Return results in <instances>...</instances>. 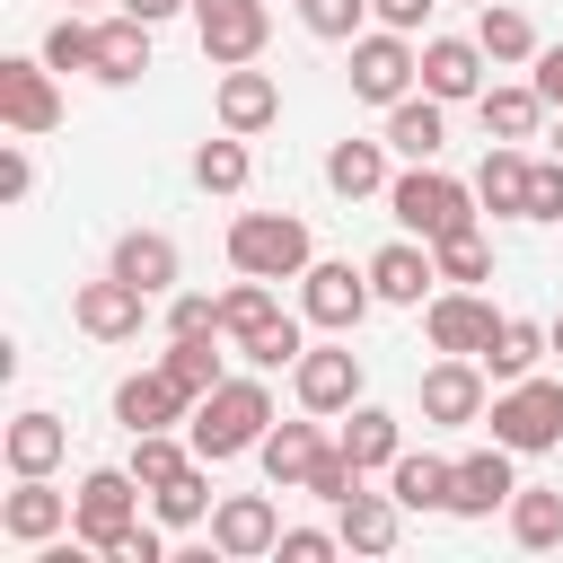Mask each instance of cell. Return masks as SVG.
<instances>
[{
  "label": "cell",
  "instance_id": "obj_1",
  "mask_svg": "<svg viewBox=\"0 0 563 563\" xmlns=\"http://www.w3.org/2000/svg\"><path fill=\"white\" fill-rule=\"evenodd\" d=\"M264 431H273V387H264V369H238V378H220V387L194 405V422H185V440H194V457H202V466H229V457H246Z\"/></svg>",
  "mask_w": 563,
  "mask_h": 563
},
{
  "label": "cell",
  "instance_id": "obj_2",
  "mask_svg": "<svg viewBox=\"0 0 563 563\" xmlns=\"http://www.w3.org/2000/svg\"><path fill=\"white\" fill-rule=\"evenodd\" d=\"M387 211H396V229L405 238H449V229H475V185H457V176H440L431 158H405V176H387Z\"/></svg>",
  "mask_w": 563,
  "mask_h": 563
},
{
  "label": "cell",
  "instance_id": "obj_3",
  "mask_svg": "<svg viewBox=\"0 0 563 563\" xmlns=\"http://www.w3.org/2000/svg\"><path fill=\"white\" fill-rule=\"evenodd\" d=\"M229 264L238 273H264V282H299L317 264V238L299 211H238L229 220Z\"/></svg>",
  "mask_w": 563,
  "mask_h": 563
},
{
  "label": "cell",
  "instance_id": "obj_4",
  "mask_svg": "<svg viewBox=\"0 0 563 563\" xmlns=\"http://www.w3.org/2000/svg\"><path fill=\"white\" fill-rule=\"evenodd\" d=\"M141 475L132 466H88L79 475V493H70V537L88 545V554H114L132 528H141Z\"/></svg>",
  "mask_w": 563,
  "mask_h": 563
},
{
  "label": "cell",
  "instance_id": "obj_5",
  "mask_svg": "<svg viewBox=\"0 0 563 563\" xmlns=\"http://www.w3.org/2000/svg\"><path fill=\"white\" fill-rule=\"evenodd\" d=\"M484 422H493V440H501V449H519V457L554 449V440H563V378H537V369H528V378L493 387Z\"/></svg>",
  "mask_w": 563,
  "mask_h": 563
},
{
  "label": "cell",
  "instance_id": "obj_6",
  "mask_svg": "<svg viewBox=\"0 0 563 563\" xmlns=\"http://www.w3.org/2000/svg\"><path fill=\"white\" fill-rule=\"evenodd\" d=\"M413 79H422V44L405 26H361L352 35V97L361 106H396V97H413Z\"/></svg>",
  "mask_w": 563,
  "mask_h": 563
},
{
  "label": "cell",
  "instance_id": "obj_7",
  "mask_svg": "<svg viewBox=\"0 0 563 563\" xmlns=\"http://www.w3.org/2000/svg\"><path fill=\"white\" fill-rule=\"evenodd\" d=\"M369 308H378V290H369V264L317 255V264L299 273V317H308V325H325V334H352Z\"/></svg>",
  "mask_w": 563,
  "mask_h": 563
},
{
  "label": "cell",
  "instance_id": "obj_8",
  "mask_svg": "<svg viewBox=\"0 0 563 563\" xmlns=\"http://www.w3.org/2000/svg\"><path fill=\"white\" fill-rule=\"evenodd\" d=\"M70 325H79L88 343H132V334L150 325V290H141V282H123V273L106 264L97 282H79V290H70Z\"/></svg>",
  "mask_w": 563,
  "mask_h": 563
},
{
  "label": "cell",
  "instance_id": "obj_9",
  "mask_svg": "<svg viewBox=\"0 0 563 563\" xmlns=\"http://www.w3.org/2000/svg\"><path fill=\"white\" fill-rule=\"evenodd\" d=\"M413 396H422V422H484V405H493V369H484L475 352H440V361L413 378Z\"/></svg>",
  "mask_w": 563,
  "mask_h": 563
},
{
  "label": "cell",
  "instance_id": "obj_10",
  "mask_svg": "<svg viewBox=\"0 0 563 563\" xmlns=\"http://www.w3.org/2000/svg\"><path fill=\"white\" fill-rule=\"evenodd\" d=\"M194 405H202V396H194L167 361L114 378V422H123V431H176V422H194Z\"/></svg>",
  "mask_w": 563,
  "mask_h": 563
},
{
  "label": "cell",
  "instance_id": "obj_11",
  "mask_svg": "<svg viewBox=\"0 0 563 563\" xmlns=\"http://www.w3.org/2000/svg\"><path fill=\"white\" fill-rule=\"evenodd\" d=\"M0 123L26 132V141L62 123V88H53V62L44 53H0Z\"/></svg>",
  "mask_w": 563,
  "mask_h": 563
},
{
  "label": "cell",
  "instance_id": "obj_12",
  "mask_svg": "<svg viewBox=\"0 0 563 563\" xmlns=\"http://www.w3.org/2000/svg\"><path fill=\"white\" fill-rule=\"evenodd\" d=\"M493 325H501V308H493L475 282H449V290L422 299V334H431V352H475V361H484Z\"/></svg>",
  "mask_w": 563,
  "mask_h": 563
},
{
  "label": "cell",
  "instance_id": "obj_13",
  "mask_svg": "<svg viewBox=\"0 0 563 563\" xmlns=\"http://www.w3.org/2000/svg\"><path fill=\"white\" fill-rule=\"evenodd\" d=\"M290 396L308 405V413H352L361 405V352L334 334V343H308L299 361H290Z\"/></svg>",
  "mask_w": 563,
  "mask_h": 563
},
{
  "label": "cell",
  "instance_id": "obj_14",
  "mask_svg": "<svg viewBox=\"0 0 563 563\" xmlns=\"http://www.w3.org/2000/svg\"><path fill=\"white\" fill-rule=\"evenodd\" d=\"M194 35H202V53L229 70V62H255V53H264L273 9H264V0H194Z\"/></svg>",
  "mask_w": 563,
  "mask_h": 563
},
{
  "label": "cell",
  "instance_id": "obj_15",
  "mask_svg": "<svg viewBox=\"0 0 563 563\" xmlns=\"http://www.w3.org/2000/svg\"><path fill=\"white\" fill-rule=\"evenodd\" d=\"M211 114H220V132H264V123H282V79L273 70H255V62H229L220 70V88H211Z\"/></svg>",
  "mask_w": 563,
  "mask_h": 563
},
{
  "label": "cell",
  "instance_id": "obj_16",
  "mask_svg": "<svg viewBox=\"0 0 563 563\" xmlns=\"http://www.w3.org/2000/svg\"><path fill=\"white\" fill-rule=\"evenodd\" d=\"M273 545H282V519H273L264 493H220V501H211V554L255 563V554H273Z\"/></svg>",
  "mask_w": 563,
  "mask_h": 563
},
{
  "label": "cell",
  "instance_id": "obj_17",
  "mask_svg": "<svg viewBox=\"0 0 563 563\" xmlns=\"http://www.w3.org/2000/svg\"><path fill=\"white\" fill-rule=\"evenodd\" d=\"M431 282H440L431 238H387V246L369 255V290H378L387 308H422V299H431Z\"/></svg>",
  "mask_w": 563,
  "mask_h": 563
},
{
  "label": "cell",
  "instance_id": "obj_18",
  "mask_svg": "<svg viewBox=\"0 0 563 563\" xmlns=\"http://www.w3.org/2000/svg\"><path fill=\"white\" fill-rule=\"evenodd\" d=\"M510 457H519V449H501V440H493V449H466V457H457V484H449V510H457V519H493V510H510V493H519Z\"/></svg>",
  "mask_w": 563,
  "mask_h": 563
},
{
  "label": "cell",
  "instance_id": "obj_19",
  "mask_svg": "<svg viewBox=\"0 0 563 563\" xmlns=\"http://www.w3.org/2000/svg\"><path fill=\"white\" fill-rule=\"evenodd\" d=\"M325 449H334V440H325V413H308V405H299V422H273V431L255 440V457H264V475H273L282 493L308 484V466H317Z\"/></svg>",
  "mask_w": 563,
  "mask_h": 563
},
{
  "label": "cell",
  "instance_id": "obj_20",
  "mask_svg": "<svg viewBox=\"0 0 563 563\" xmlns=\"http://www.w3.org/2000/svg\"><path fill=\"white\" fill-rule=\"evenodd\" d=\"M484 44L475 35H431L422 44V88L440 97V106H457V97H484Z\"/></svg>",
  "mask_w": 563,
  "mask_h": 563
},
{
  "label": "cell",
  "instance_id": "obj_21",
  "mask_svg": "<svg viewBox=\"0 0 563 563\" xmlns=\"http://www.w3.org/2000/svg\"><path fill=\"white\" fill-rule=\"evenodd\" d=\"M334 528H343V545H352V554H396V537H405V501H396V493H361V484H352V493L334 501Z\"/></svg>",
  "mask_w": 563,
  "mask_h": 563
},
{
  "label": "cell",
  "instance_id": "obj_22",
  "mask_svg": "<svg viewBox=\"0 0 563 563\" xmlns=\"http://www.w3.org/2000/svg\"><path fill=\"white\" fill-rule=\"evenodd\" d=\"M62 449H70V431H62V413H44V405L9 413V431H0L9 475H53V466H62Z\"/></svg>",
  "mask_w": 563,
  "mask_h": 563
},
{
  "label": "cell",
  "instance_id": "obj_23",
  "mask_svg": "<svg viewBox=\"0 0 563 563\" xmlns=\"http://www.w3.org/2000/svg\"><path fill=\"white\" fill-rule=\"evenodd\" d=\"M62 528H70V493H53L44 475H18V493L0 501V537L44 545V537H62Z\"/></svg>",
  "mask_w": 563,
  "mask_h": 563
},
{
  "label": "cell",
  "instance_id": "obj_24",
  "mask_svg": "<svg viewBox=\"0 0 563 563\" xmlns=\"http://www.w3.org/2000/svg\"><path fill=\"white\" fill-rule=\"evenodd\" d=\"M475 114H484V141H528L554 106H545V88H537V79H501V88H484V97H475Z\"/></svg>",
  "mask_w": 563,
  "mask_h": 563
},
{
  "label": "cell",
  "instance_id": "obj_25",
  "mask_svg": "<svg viewBox=\"0 0 563 563\" xmlns=\"http://www.w3.org/2000/svg\"><path fill=\"white\" fill-rule=\"evenodd\" d=\"M440 141H449V106L431 88H413V97L387 106V150L396 158H440Z\"/></svg>",
  "mask_w": 563,
  "mask_h": 563
},
{
  "label": "cell",
  "instance_id": "obj_26",
  "mask_svg": "<svg viewBox=\"0 0 563 563\" xmlns=\"http://www.w3.org/2000/svg\"><path fill=\"white\" fill-rule=\"evenodd\" d=\"M528 167H537V158H528L519 141H493L484 167H475V202L501 211V220H528Z\"/></svg>",
  "mask_w": 563,
  "mask_h": 563
},
{
  "label": "cell",
  "instance_id": "obj_27",
  "mask_svg": "<svg viewBox=\"0 0 563 563\" xmlns=\"http://www.w3.org/2000/svg\"><path fill=\"white\" fill-rule=\"evenodd\" d=\"M334 440L352 449V466H361V475H387V466H396V449H405V422H396L387 405H369V396H361V405L343 413V431H334Z\"/></svg>",
  "mask_w": 563,
  "mask_h": 563
},
{
  "label": "cell",
  "instance_id": "obj_28",
  "mask_svg": "<svg viewBox=\"0 0 563 563\" xmlns=\"http://www.w3.org/2000/svg\"><path fill=\"white\" fill-rule=\"evenodd\" d=\"M449 484H457V457H440V449H396V466H387V493L405 510H449Z\"/></svg>",
  "mask_w": 563,
  "mask_h": 563
},
{
  "label": "cell",
  "instance_id": "obj_29",
  "mask_svg": "<svg viewBox=\"0 0 563 563\" xmlns=\"http://www.w3.org/2000/svg\"><path fill=\"white\" fill-rule=\"evenodd\" d=\"M150 70V18H132V9H114V18H97V79H114V88H132Z\"/></svg>",
  "mask_w": 563,
  "mask_h": 563
},
{
  "label": "cell",
  "instance_id": "obj_30",
  "mask_svg": "<svg viewBox=\"0 0 563 563\" xmlns=\"http://www.w3.org/2000/svg\"><path fill=\"white\" fill-rule=\"evenodd\" d=\"M106 264H114V273H123V282H141V290H150V299H158V290H167V282H176V264H185V255H176V238H167V229H123V238H114V255H106Z\"/></svg>",
  "mask_w": 563,
  "mask_h": 563
},
{
  "label": "cell",
  "instance_id": "obj_31",
  "mask_svg": "<svg viewBox=\"0 0 563 563\" xmlns=\"http://www.w3.org/2000/svg\"><path fill=\"white\" fill-rule=\"evenodd\" d=\"M325 185H334L343 202L387 194V132H378V141H361V132H352V141H334V150H325Z\"/></svg>",
  "mask_w": 563,
  "mask_h": 563
},
{
  "label": "cell",
  "instance_id": "obj_32",
  "mask_svg": "<svg viewBox=\"0 0 563 563\" xmlns=\"http://www.w3.org/2000/svg\"><path fill=\"white\" fill-rule=\"evenodd\" d=\"M545 352H554V334H545L537 317H501L493 343H484V369H493V387H510V378H528Z\"/></svg>",
  "mask_w": 563,
  "mask_h": 563
},
{
  "label": "cell",
  "instance_id": "obj_33",
  "mask_svg": "<svg viewBox=\"0 0 563 563\" xmlns=\"http://www.w3.org/2000/svg\"><path fill=\"white\" fill-rule=\"evenodd\" d=\"M246 176H255L246 132H211V141L194 150V185H202V194H246Z\"/></svg>",
  "mask_w": 563,
  "mask_h": 563
},
{
  "label": "cell",
  "instance_id": "obj_34",
  "mask_svg": "<svg viewBox=\"0 0 563 563\" xmlns=\"http://www.w3.org/2000/svg\"><path fill=\"white\" fill-rule=\"evenodd\" d=\"M299 352H308V317H290V308H282L273 325L238 334V361H246V369H264V378H273V369H290Z\"/></svg>",
  "mask_w": 563,
  "mask_h": 563
},
{
  "label": "cell",
  "instance_id": "obj_35",
  "mask_svg": "<svg viewBox=\"0 0 563 563\" xmlns=\"http://www.w3.org/2000/svg\"><path fill=\"white\" fill-rule=\"evenodd\" d=\"M475 44H484L493 62H537V26H528V9H510V0H484Z\"/></svg>",
  "mask_w": 563,
  "mask_h": 563
},
{
  "label": "cell",
  "instance_id": "obj_36",
  "mask_svg": "<svg viewBox=\"0 0 563 563\" xmlns=\"http://www.w3.org/2000/svg\"><path fill=\"white\" fill-rule=\"evenodd\" d=\"M282 317V299H273V282L264 273H238L229 290H220V334L238 343V334H255V325H273Z\"/></svg>",
  "mask_w": 563,
  "mask_h": 563
},
{
  "label": "cell",
  "instance_id": "obj_37",
  "mask_svg": "<svg viewBox=\"0 0 563 563\" xmlns=\"http://www.w3.org/2000/svg\"><path fill=\"white\" fill-rule=\"evenodd\" d=\"M150 510H158V528H202V519H211V475H202V457H194L185 475H167V484L150 493Z\"/></svg>",
  "mask_w": 563,
  "mask_h": 563
},
{
  "label": "cell",
  "instance_id": "obj_38",
  "mask_svg": "<svg viewBox=\"0 0 563 563\" xmlns=\"http://www.w3.org/2000/svg\"><path fill=\"white\" fill-rule=\"evenodd\" d=\"M510 537H519V545H563V493L519 484V493H510Z\"/></svg>",
  "mask_w": 563,
  "mask_h": 563
},
{
  "label": "cell",
  "instance_id": "obj_39",
  "mask_svg": "<svg viewBox=\"0 0 563 563\" xmlns=\"http://www.w3.org/2000/svg\"><path fill=\"white\" fill-rule=\"evenodd\" d=\"M211 343H220V334H167V352H158V361H167V369H176V378H185V387H194V396H211V387H220V378H229V369H220V352H211Z\"/></svg>",
  "mask_w": 563,
  "mask_h": 563
},
{
  "label": "cell",
  "instance_id": "obj_40",
  "mask_svg": "<svg viewBox=\"0 0 563 563\" xmlns=\"http://www.w3.org/2000/svg\"><path fill=\"white\" fill-rule=\"evenodd\" d=\"M194 466V440H176V431H132V475L158 493L167 475H185Z\"/></svg>",
  "mask_w": 563,
  "mask_h": 563
},
{
  "label": "cell",
  "instance_id": "obj_41",
  "mask_svg": "<svg viewBox=\"0 0 563 563\" xmlns=\"http://www.w3.org/2000/svg\"><path fill=\"white\" fill-rule=\"evenodd\" d=\"M431 255H440V282H493V238L484 229H449Z\"/></svg>",
  "mask_w": 563,
  "mask_h": 563
},
{
  "label": "cell",
  "instance_id": "obj_42",
  "mask_svg": "<svg viewBox=\"0 0 563 563\" xmlns=\"http://www.w3.org/2000/svg\"><path fill=\"white\" fill-rule=\"evenodd\" d=\"M44 62H53V70H97V26H88L79 9L53 18V26H44Z\"/></svg>",
  "mask_w": 563,
  "mask_h": 563
},
{
  "label": "cell",
  "instance_id": "obj_43",
  "mask_svg": "<svg viewBox=\"0 0 563 563\" xmlns=\"http://www.w3.org/2000/svg\"><path fill=\"white\" fill-rule=\"evenodd\" d=\"M361 18H369V0H299V26H308V35H325V44H352V35H361Z\"/></svg>",
  "mask_w": 563,
  "mask_h": 563
},
{
  "label": "cell",
  "instance_id": "obj_44",
  "mask_svg": "<svg viewBox=\"0 0 563 563\" xmlns=\"http://www.w3.org/2000/svg\"><path fill=\"white\" fill-rule=\"evenodd\" d=\"M352 484H361V466H352V449H343V440H334V449H325V457H317V466H308V484H299V493H317V501H343V493H352Z\"/></svg>",
  "mask_w": 563,
  "mask_h": 563
},
{
  "label": "cell",
  "instance_id": "obj_45",
  "mask_svg": "<svg viewBox=\"0 0 563 563\" xmlns=\"http://www.w3.org/2000/svg\"><path fill=\"white\" fill-rule=\"evenodd\" d=\"M167 334H220V299L211 290H176L167 299Z\"/></svg>",
  "mask_w": 563,
  "mask_h": 563
},
{
  "label": "cell",
  "instance_id": "obj_46",
  "mask_svg": "<svg viewBox=\"0 0 563 563\" xmlns=\"http://www.w3.org/2000/svg\"><path fill=\"white\" fill-rule=\"evenodd\" d=\"M528 220H563V158L528 167Z\"/></svg>",
  "mask_w": 563,
  "mask_h": 563
},
{
  "label": "cell",
  "instance_id": "obj_47",
  "mask_svg": "<svg viewBox=\"0 0 563 563\" xmlns=\"http://www.w3.org/2000/svg\"><path fill=\"white\" fill-rule=\"evenodd\" d=\"M35 194V158H26V132L0 141V202H26Z\"/></svg>",
  "mask_w": 563,
  "mask_h": 563
},
{
  "label": "cell",
  "instance_id": "obj_48",
  "mask_svg": "<svg viewBox=\"0 0 563 563\" xmlns=\"http://www.w3.org/2000/svg\"><path fill=\"white\" fill-rule=\"evenodd\" d=\"M334 545H343V528H282L273 554H282V563H325Z\"/></svg>",
  "mask_w": 563,
  "mask_h": 563
},
{
  "label": "cell",
  "instance_id": "obj_49",
  "mask_svg": "<svg viewBox=\"0 0 563 563\" xmlns=\"http://www.w3.org/2000/svg\"><path fill=\"white\" fill-rule=\"evenodd\" d=\"M431 9H440V0H369V18H378V26H405V35H413Z\"/></svg>",
  "mask_w": 563,
  "mask_h": 563
},
{
  "label": "cell",
  "instance_id": "obj_50",
  "mask_svg": "<svg viewBox=\"0 0 563 563\" xmlns=\"http://www.w3.org/2000/svg\"><path fill=\"white\" fill-rule=\"evenodd\" d=\"M537 88H545V106L563 114V44H537Z\"/></svg>",
  "mask_w": 563,
  "mask_h": 563
},
{
  "label": "cell",
  "instance_id": "obj_51",
  "mask_svg": "<svg viewBox=\"0 0 563 563\" xmlns=\"http://www.w3.org/2000/svg\"><path fill=\"white\" fill-rule=\"evenodd\" d=\"M158 554H167V537H158V528H132V537L114 545V563H158Z\"/></svg>",
  "mask_w": 563,
  "mask_h": 563
},
{
  "label": "cell",
  "instance_id": "obj_52",
  "mask_svg": "<svg viewBox=\"0 0 563 563\" xmlns=\"http://www.w3.org/2000/svg\"><path fill=\"white\" fill-rule=\"evenodd\" d=\"M123 9H132V18H150V26H158V18H176V9H194V0H123Z\"/></svg>",
  "mask_w": 563,
  "mask_h": 563
},
{
  "label": "cell",
  "instance_id": "obj_53",
  "mask_svg": "<svg viewBox=\"0 0 563 563\" xmlns=\"http://www.w3.org/2000/svg\"><path fill=\"white\" fill-rule=\"evenodd\" d=\"M554 158H563V114H554Z\"/></svg>",
  "mask_w": 563,
  "mask_h": 563
},
{
  "label": "cell",
  "instance_id": "obj_54",
  "mask_svg": "<svg viewBox=\"0 0 563 563\" xmlns=\"http://www.w3.org/2000/svg\"><path fill=\"white\" fill-rule=\"evenodd\" d=\"M545 334H554V352H563V317H554V325H545Z\"/></svg>",
  "mask_w": 563,
  "mask_h": 563
},
{
  "label": "cell",
  "instance_id": "obj_55",
  "mask_svg": "<svg viewBox=\"0 0 563 563\" xmlns=\"http://www.w3.org/2000/svg\"><path fill=\"white\" fill-rule=\"evenodd\" d=\"M70 9H88V0H70Z\"/></svg>",
  "mask_w": 563,
  "mask_h": 563
},
{
  "label": "cell",
  "instance_id": "obj_56",
  "mask_svg": "<svg viewBox=\"0 0 563 563\" xmlns=\"http://www.w3.org/2000/svg\"><path fill=\"white\" fill-rule=\"evenodd\" d=\"M475 9H484V0H475Z\"/></svg>",
  "mask_w": 563,
  "mask_h": 563
}]
</instances>
